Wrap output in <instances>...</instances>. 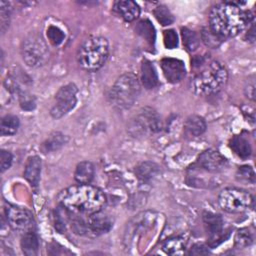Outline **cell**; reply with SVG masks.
<instances>
[{"label":"cell","mask_w":256,"mask_h":256,"mask_svg":"<svg viewBox=\"0 0 256 256\" xmlns=\"http://www.w3.org/2000/svg\"><path fill=\"white\" fill-rule=\"evenodd\" d=\"M154 16L157 19V21L163 25V26H167L173 23L174 21V17L172 15V13L170 12V10L165 6V5H160L157 6L154 11Z\"/></svg>","instance_id":"83f0119b"},{"label":"cell","mask_w":256,"mask_h":256,"mask_svg":"<svg viewBox=\"0 0 256 256\" xmlns=\"http://www.w3.org/2000/svg\"><path fill=\"white\" fill-rule=\"evenodd\" d=\"M109 55V44L102 36H90L85 39L77 51L79 66L86 71H96L106 62Z\"/></svg>","instance_id":"277c9868"},{"label":"cell","mask_w":256,"mask_h":256,"mask_svg":"<svg viewBox=\"0 0 256 256\" xmlns=\"http://www.w3.org/2000/svg\"><path fill=\"white\" fill-rule=\"evenodd\" d=\"M242 4L245 2L225 1L213 6L209 13V29L222 39L237 36L253 19L249 10L241 8Z\"/></svg>","instance_id":"6da1fadb"},{"label":"cell","mask_w":256,"mask_h":256,"mask_svg":"<svg viewBox=\"0 0 256 256\" xmlns=\"http://www.w3.org/2000/svg\"><path fill=\"white\" fill-rule=\"evenodd\" d=\"M252 195L244 189L228 187L223 189L218 196L219 206L228 213H242L253 205Z\"/></svg>","instance_id":"ba28073f"},{"label":"cell","mask_w":256,"mask_h":256,"mask_svg":"<svg viewBox=\"0 0 256 256\" xmlns=\"http://www.w3.org/2000/svg\"><path fill=\"white\" fill-rule=\"evenodd\" d=\"M68 141V137L61 132H53L51 133L46 140L42 143L40 149L43 153H50L59 150L63 147Z\"/></svg>","instance_id":"d6986e66"},{"label":"cell","mask_w":256,"mask_h":256,"mask_svg":"<svg viewBox=\"0 0 256 256\" xmlns=\"http://www.w3.org/2000/svg\"><path fill=\"white\" fill-rule=\"evenodd\" d=\"M47 37H48V40L50 41V43H52L54 46H58L60 45L63 41H64V38H65V34L64 32L57 26H54V25H50L48 28H47Z\"/></svg>","instance_id":"1f68e13d"},{"label":"cell","mask_w":256,"mask_h":256,"mask_svg":"<svg viewBox=\"0 0 256 256\" xmlns=\"http://www.w3.org/2000/svg\"><path fill=\"white\" fill-rule=\"evenodd\" d=\"M21 249L23 253L27 256H34L39 250V239L34 231H29L23 233L20 241Z\"/></svg>","instance_id":"7402d4cb"},{"label":"cell","mask_w":256,"mask_h":256,"mask_svg":"<svg viewBox=\"0 0 256 256\" xmlns=\"http://www.w3.org/2000/svg\"><path fill=\"white\" fill-rule=\"evenodd\" d=\"M181 35L183 39V45L185 46L186 50L189 52L196 51L200 43V40L197 34L194 31L184 27V28H181Z\"/></svg>","instance_id":"484cf974"},{"label":"cell","mask_w":256,"mask_h":256,"mask_svg":"<svg viewBox=\"0 0 256 256\" xmlns=\"http://www.w3.org/2000/svg\"><path fill=\"white\" fill-rule=\"evenodd\" d=\"M209 253H210L209 249L203 244L193 245V247L188 252V254H190V255H202V254H209Z\"/></svg>","instance_id":"74e56055"},{"label":"cell","mask_w":256,"mask_h":256,"mask_svg":"<svg viewBox=\"0 0 256 256\" xmlns=\"http://www.w3.org/2000/svg\"><path fill=\"white\" fill-rule=\"evenodd\" d=\"M197 165L199 168L208 172H219L226 168L227 160L217 150L208 149L199 155Z\"/></svg>","instance_id":"7c38bea8"},{"label":"cell","mask_w":256,"mask_h":256,"mask_svg":"<svg viewBox=\"0 0 256 256\" xmlns=\"http://www.w3.org/2000/svg\"><path fill=\"white\" fill-rule=\"evenodd\" d=\"M21 55L29 67L37 68L43 66L48 61L50 51L41 35L30 33L22 41Z\"/></svg>","instance_id":"8992f818"},{"label":"cell","mask_w":256,"mask_h":256,"mask_svg":"<svg viewBox=\"0 0 256 256\" xmlns=\"http://www.w3.org/2000/svg\"><path fill=\"white\" fill-rule=\"evenodd\" d=\"M113 10L127 22H132L136 20L140 15L139 5L131 0L116 1L114 3Z\"/></svg>","instance_id":"9a60e30c"},{"label":"cell","mask_w":256,"mask_h":256,"mask_svg":"<svg viewBox=\"0 0 256 256\" xmlns=\"http://www.w3.org/2000/svg\"><path fill=\"white\" fill-rule=\"evenodd\" d=\"M253 243L252 233L248 228H242L235 235V245L238 248H246Z\"/></svg>","instance_id":"f546056e"},{"label":"cell","mask_w":256,"mask_h":256,"mask_svg":"<svg viewBox=\"0 0 256 256\" xmlns=\"http://www.w3.org/2000/svg\"><path fill=\"white\" fill-rule=\"evenodd\" d=\"M236 179L243 183H255V173L253 168L248 165L239 167L236 172Z\"/></svg>","instance_id":"4dcf8cb0"},{"label":"cell","mask_w":256,"mask_h":256,"mask_svg":"<svg viewBox=\"0 0 256 256\" xmlns=\"http://www.w3.org/2000/svg\"><path fill=\"white\" fill-rule=\"evenodd\" d=\"M10 14V3L7 1H0V29L2 34H4L9 27Z\"/></svg>","instance_id":"f1b7e54d"},{"label":"cell","mask_w":256,"mask_h":256,"mask_svg":"<svg viewBox=\"0 0 256 256\" xmlns=\"http://www.w3.org/2000/svg\"><path fill=\"white\" fill-rule=\"evenodd\" d=\"M19 102H20L21 108L24 110L29 111V110H32L35 108L34 98L25 92H21L19 94Z\"/></svg>","instance_id":"e575fe53"},{"label":"cell","mask_w":256,"mask_h":256,"mask_svg":"<svg viewBox=\"0 0 256 256\" xmlns=\"http://www.w3.org/2000/svg\"><path fill=\"white\" fill-rule=\"evenodd\" d=\"M136 31L139 35H141L149 43H151V44L154 43L155 29H154V26L152 25V23L148 19L140 21L136 27Z\"/></svg>","instance_id":"4316f807"},{"label":"cell","mask_w":256,"mask_h":256,"mask_svg":"<svg viewBox=\"0 0 256 256\" xmlns=\"http://www.w3.org/2000/svg\"><path fill=\"white\" fill-rule=\"evenodd\" d=\"M85 224L86 235L99 236L110 231L113 226V220L109 215L103 213L101 210L88 214L87 217H85Z\"/></svg>","instance_id":"8fae6325"},{"label":"cell","mask_w":256,"mask_h":256,"mask_svg":"<svg viewBox=\"0 0 256 256\" xmlns=\"http://www.w3.org/2000/svg\"><path fill=\"white\" fill-rule=\"evenodd\" d=\"M229 146L232 149V151L242 159H247L251 155V145L248 139H246L244 136H233L229 142Z\"/></svg>","instance_id":"ffe728a7"},{"label":"cell","mask_w":256,"mask_h":256,"mask_svg":"<svg viewBox=\"0 0 256 256\" xmlns=\"http://www.w3.org/2000/svg\"><path fill=\"white\" fill-rule=\"evenodd\" d=\"M161 128L162 121L159 114L151 107H144L131 119L127 131L132 137H143L158 133Z\"/></svg>","instance_id":"52a82bcc"},{"label":"cell","mask_w":256,"mask_h":256,"mask_svg":"<svg viewBox=\"0 0 256 256\" xmlns=\"http://www.w3.org/2000/svg\"><path fill=\"white\" fill-rule=\"evenodd\" d=\"M186 247V240L181 236L171 237L162 245V249L166 254L170 255H181L184 253Z\"/></svg>","instance_id":"cb8c5ba5"},{"label":"cell","mask_w":256,"mask_h":256,"mask_svg":"<svg viewBox=\"0 0 256 256\" xmlns=\"http://www.w3.org/2000/svg\"><path fill=\"white\" fill-rule=\"evenodd\" d=\"M94 178V166L89 161H82L77 164L74 172V179L79 184H90Z\"/></svg>","instance_id":"44dd1931"},{"label":"cell","mask_w":256,"mask_h":256,"mask_svg":"<svg viewBox=\"0 0 256 256\" xmlns=\"http://www.w3.org/2000/svg\"><path fill=\"white\" fill-rule=\"evenodd\" d=\"M13 161V156L9 151L6 150H1L0 152V167H1V172H5L11 167Z\"/></svg>","instance_id":"d590c367"},{"label":"cell","mask_w":256,"mask_h":256,"mask_svg":"<svg viewBox=\"0 0 256 256\" xmlns=\"http://www.w3.org/2000/svg\"><path fill=\"white\" fill-rule=\"evenodd\" d=\"M5 214L7 222L13 230L22 233L34 231L35 222L33 215L26 208L9 204L5 208Z\"/></svg>","instance_id":"30bf717a"},{"label":"cell","mask_w":256,"mask_h":256,"mask_svg":"<svg viewBox=\"0 0 256 256\" xmlns=\"http://www.w3.org/2000/svg\"><path fill=\"white\" fill-rule=\"evenodd\" d=\"M41 167L42 162L38 156H31L28 158L24 169V178L34 188H36L39 184Z\"/></svg>","instance_id":"2e32d148"},{"label":"cell","mask_w":256,"mask_h":256,"mask_svg":"<svg viewBox=\"0 0 256 256\" xmlns=\"http://www.w3.org/2000/svg\"><path fill=\"white\" fill-rule=\"evenodd\" d=\"M201 38H202L203 42L205 43V45H207L208 47H211V48L218 47L223 40L221 37H219L215 33H213L209 28H204L202 30Z\"/></svg>","instance_id":"d6a6232c"},{"label":"cell","mask_w":256,"mask_h":256,"mask_svg":"<svg viewBox=\"0 0 256 256\" xmlns=\"http://www.w3.org/2000/svg\"><path fill=\"white\" fill-rule=\"evenodd\" d=\"M203 223L205 230L209 236L210 245L213 247L218 245L223 240V226L224 222L220 215L206 212L203 215Z\"/></svg>","instance_id":"4fadbf2b"},{"label":"cell","mask_w":256,"mask_h":256,"mask_svg":"<svg viewBox=\"0 0 256 256\" xmlns=\"http://www.w3.org/2000/svg\"><path fill=\"white\" fill-rule=\"evenodd\" d=\"M59 205L76 214H92L101 211L106 204V195L96 186L77 184L62 190L58 196Z\"/></svg>","instance_id":"7a4b0ae2"},{"label":"cell","mask_w":256,"mask_h":256,"mask_svg":"<svg viewBox=\"0 0 256 256\" xmlns=\"http://www.w3.org/2000/svg\"><path fill=\"white\" fill-rule=\"evenodd\" d=\"M78 89L74 83H69L61 87L55 95V102L50 109V115L54 119H59L70 112L77 103Z\"/></svg>","instance_id":"9c48e42d"},{"label":"cell","mask_w":256,"mask_h":256,"mask_svg":"<svg viewBox=\"0 0 256 256\" xmlns=\"http://www.w3.org/2000/svg\"><path fill=\"white\" fill-rule=\"evenodd\" d=\"M140 94V82L133 73L120 75L108 93L111 105L117 109H129Z\"/></svg>","instance_id":"5b68a950"},{"label":"cell","mask_w":256,"mask_h":256,"mask_svg":"<svg viewBox=\"0 0 256 256\" xmlns=\"http://www.w3.org/2000/svg\"><path fill=\"white\" fill-rule=\"evenodd\" d=\"M159 172V167L153 162H142L135 168V175L142 182H147L154 178Z\"/></svg>","instance_id":"603a6c76"},{"label":"cell","mask_w":256,"mask_h":256,"mask_svg":"<svg viewBox=\"0 0 256 256\" xmlns=\"http://www.w3.org/2000/svg\"><path fill=\"white\" fill-rule=\"evenodd\" d=\"M161 69L166 80L172 84L179 83L186 75L184 63L175 58H163L161 60Z\"/></svg>","instance_id":"5bb4252c"},{"label":"cell","mask_w":256,"mask_h":256,"mask_svg":"<svg viewBox=\"0 0 256 256\" xmlns=\"http://www.w3.org/2000/svg\"><path fill=\"white\" fill-rule=\"evenodd\" d=\"M244 93L245 96L250 99V100H254L255 98V77L252 75L250 76L244 86Z\"/></svg>","instance_id":"8d00e7d4"},{"label":"cell","mask_w":256,"mask_h":256,"mask_svg":"<svg viewBox=\"0 0 256 256\" xmlns=\"http://www.w3.org/2000/svg\"><path fill=\"white\" fill-rule=\"evenodd\" d=\"M196 70L190 81L192 91L199 96H208L218 92L227 82L226 68L218 61L198 57L193 61Z\"/></svg>","instance_id":"3957f363"},{"label":"cell","mask_w":256,"mask_h":256,"mask_svg":"<svg viewBox=\"0 0 256 256\" xmlns=\"http://www.w3.org/2000/svg\"><path fill=\"white\" fill-rule=\"evenodd\" d=\"M19 119L15 115H5L1 119L0 123V133L2 136L14 135L19 128Z\"/></svg>","instance_id":"d4e9b609"},{"label":"cell","mask_w":256,"mask_h":256,"mask_svg":"<svg viewBox=\"0 0 256 256\" xmlns=\"http://www.w3.org/2000/svg\"><path fill=\"white\" fill-rule=\"evenodd\" d=\"M141 83L146 89H153L158 86V75L153 63L143 60L141 64Z\"/></svg>","instance_id":"e0dca14e"},{"label":"cell","mask_w":256,"mask_h":256,"mask_svg":"<svg viewBox=\"0 0 256 256\" xmlns=\"http://www.w3.org/2000/svg\"><path fill=\"white\" fill-rule=\"evenodd\" d=\"M206 130L205 120L198 115L189 116L184 123V131L188 136L198 137Z\"/></svg>","instance_id":"ac0fdd59"},{"label":"cell","mask_w":256,"mask_h":256,"mask_svg":"<svg viewBox=\"0 0 256 256\" xmlns=\"http://www.w3.org/2000/svg\"><path fill=\"white\" fill-rule=\"evenodd\" d=\"M163 42L167 49H174L178 45V36L175 30L168 29L163 33Z\"/></svg>","instance_id":"836d02e7"}]
</instances>
